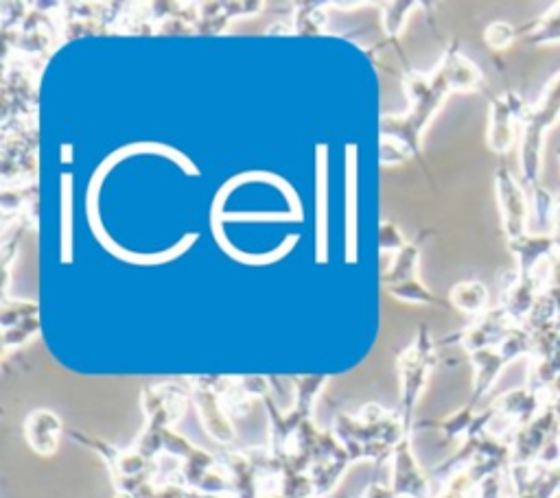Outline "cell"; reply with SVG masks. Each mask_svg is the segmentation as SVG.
Instances as JSON below:
<instances>
[{"mask_svg":"<svg viewBox=\"0 0 560 498\" xmlns=\"http://www.w3.org/2000/svg\"><path fill=\"white\" fill-rule=\"evenodd\" d=\"M484 38H486V44L490 46V49L504 51V49H508V46L517 42L519 33H517L515 27L508 25V22H495V25H490L486 29Z\"/></svg>","mask_w":560,"mask_h":498,"instance_id":"cell-7","label":"cell"},{"mask_svg":"<svg viewBox=\"0 0 560 498\" xmlns=\"http://www.w3.org/2000/svg\"><path fill=\"white\" fill-rule=\"evenodd\" d=\"M556 156H558V160H560V147L556 149Z\"/></svg>","mask_w":560,"mask_h":498,"instance_id":"cell-8","label":"cell"},{"mask_svg":"<svg viewBox=\"0 0 560 498\" xmlns=\"http://www.w3.org/2000/svg\"><path fill=\"white\" fill-rule=\"evenodd\" d=\"M497 199L501 210V223L508 241L521 239L528 234V217H530V199L525 195V188L517 182L508 169L497 171Z\"/></svg>","mask_w":560,"mask_h":498,"instance_id":"cell-2","label":"cell"},{"mask_svg":"<svg viewBox=\"0 0 560 498\" xmlns=\"http://www.w3.org/2000/svg\"><path fill=\"white\" fill-rule=\"evenodd\" d=\"M523 40L534 46L558 44L560 42V3H556L539 20L532 22V25L525 29Z\"/></svg>","mask_w":560,"mask_h":498,"instance_id":"cell-5","label":"cell"},{"mask_svg":"<svg viewBox=\"0 0 560 498\" xmlns=\"http://www.w3.org/2000/svg\"><path fill=\"white\" fill-rule=\"evenodd\" d=\"M453 304H458L462 311L477 313L482 311L488 302V293L482 282H462L451 293Z\"/></svg>","mask_w":560,"mask_h":498,"instance_id":"cell-6","label":"cell"},{"mask_svg":"<svg viewBox=\"0 0 560 498\" xmlns=\"http://www.w3.org/2000/svg\"><path fill=\"white\" fill-rule=\"evenodd\" d=\"M530 105L519 97L517 92H508L506 97L493 99L490 105V129H488V145L495 153H506L515 147L517 127H521L523 116Z\"/></svg>","mask_w":560,"mask_h":498,"instance_id":"cell-3","label":"cell"},{"mask_svg":"<svg viewBox=\"0 0 560 498\" xmlns=\"http://www.w3.org/2000/svg\"><path fill=\"white\" fill-rule=\"evenodd\" d=\"M560 121V70L547 81L541 99L530 105L523 116V136H521V184L525 191L541 188V166H543V147L550 129H554Z\"/></svg>","mask_w":560,"mask_h":498,"instance_id":"cell-1","label":"cell"},{"mask_svg":"<svg viewBox=\"0 0 560 498\" xmlns=\"http://www.w3.org/2000/svg\"><path fill=\"white\" fill-rule=\"evenodd\" d=\"M512 254L517 256V274L536 276V267L541 260H550L556 254V241L552 234H523L521 239L508 241Z\"/></svg>","mask_w":560,"mask_h":498,"instance_id":"cell-4","label":"cell"}]
</instances>
